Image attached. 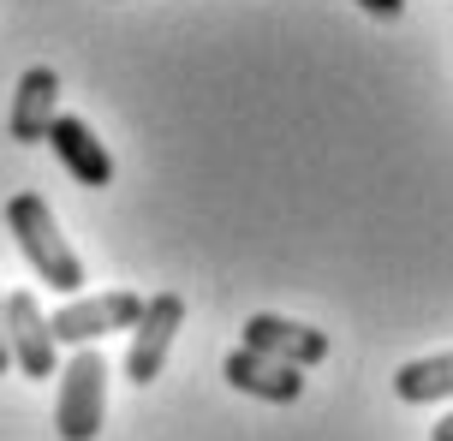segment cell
Wrapping results in <instances>:
<instances>
[{
	"instance_id": "cell-1",
	"label": "cell",
	"mask_w": 453,
	"mask_h": 441,
	"mask_svg": "<svg viewBox=\"0 0 453 441\" xmlns=\"http://www.w3.org/2000/svg\"><path fill=\"white\" fill-rule=\"evenodd\" d=\"M6 227L19 239L24 262L36 269V280H48V286L66 293V299L84 293V262H78V251L66 245V232H60V221H54L42 191H19V197L6 203Z\"/></svg>"
},
{
	"instance_id": "cell-2",
	"label": "cell",
	"mask_w": 453,
	"mask_h": 441,
	"mask_svg": "<svg viewBox=\"0 0 453 441\" xmlns=\"http://www.w3.org/2000/svg\"><path fill=\"white\" fill-rule=\"evenodd\" d=\"M108 418V364L102 352L78 346L72 364L60 370V399H54V430L60 441H96Z\"/></svg>"
},
{
	"instance_id": "cell-3",
	"label": "cell",
	"mask_w": 453,
	"mask_h": 441,
	"mask_svg": "<svg viewBox=\"0 0 453 441\" xmlns=\"http://www.w3.org/2000/svg\"><path fill=\"white\" fill-rule=\"evenodd\" d=\"M137 316H143L137 293H78L48 316V334H54V346H96L102 334H119Z\"/></svg>"
},
{
	"instance_id": "cell-4",
	"label": "cell",
	"mask_w": 453,
	"mask_h": 441,
	"mask_svg": "<svg viewBox=\"0 0 453 441\" xmlns=\"http://www.w3.org/2000/svg\"><path fill=\"white\" fill-rule=\"evenodd\" d=\"M0 323H6V358H12L30 382L60 376V346H54V334H48V310L36 304V293H6V299H0Z\"/></svg>"
},
{
	"instance_id": "cell-5",
	"label": "cell",
	"mask_w": 453,
	"mask_h": 441,
	"mask_svg": "<svg viewBox=\"0 0 453 441\" xmlns=\"http://www.w3.org/2000/svg\"><path fill=\"white\" fill-rule=\"evenodd\" d=\"M185 328V299L180 293H156V299H143V316L132 323V346H126V376H132L137 388H150L167 364V352L180 340Z\"/></svg>"
},
{
	"instance_id": "cell-6",
	"label": "cell",
	"mask_w": 453,
	"mask_h": 441,
	"mask_svg": "<svg viewBox=\"0 0 453 441\" xmlns=\"http://www.w3.org/2000/svg\"><path fill=\"white\" fill-rule=\"evenodd\" d=\"M245 346L274 358V364H293V370H317L322 358H328V334L311 323H287V316H269V310H257L245 323Z\"/></svg>"
},
{
	"instance_id": "cell-7",
	"label": "cell",
	"mask_w": 453,
	"mask_h": 441,
	"mask_svg": "<svg viewBox=\"0 0 453 441\" xmlns=\"http://www.w3.org/2000/svg\"><path fill=\"white\" fill-rule=\"evenodd\" d=\"M42 143L60 156V167H66V173H72L84 191H108V186H113V156H108V143L96 138V132H90L78 114H54V125H48Z\"/></svg>"
},
{
	"instance_id": "cell-8",
	"label": "cell",
	"mask_w": 453,
	"mask_h": 441,
	"mask_svg": "<svg viewBox=\"0 0 453 441\" xmlns=\"http://www.w3.org/2000/svg\"><path fill=\"white\" fill-rule=\"evenodd\" d=\"M221 376L239 388V394L269 399V406H293V399L304 394V370H293V364H274V358H263V352H250V346H233V352H226Z\"/></svg>"
},
{
	"instance_id": "cell-9",
	"label": "cell",
	"mask_w": 453,
	"mask_h": 441,
	"mask_svg": "<svg viewBox=\"0 0 453 441\" xmlns=\"http://www.w3.org/2000/svg\"><path fill=\"white\" fill-rule=\"evenodd\" d=\"M54 114H60V72H54V66H30L19 78L12 114H6L12 143H42L48 125H54Z\"/></svg>"
},
{
	"instance_id": "cell-10",
	"label": "cell",
	"mask_w": 453,
	"mask_h": 441,
	"mask_svg": "<svg viewBox=\"0 0 453 441\" xmlns=\"http://www.w3.org/2000/svg\"><path fill=\"white\" fill-rule=\"evenodd\" d=\"M394 394L406 406H441L453 399V352H430V358H411L394 370Z\"/></svg>"
},
{
	"instance_id": "cell-11",
	"label": "cell",
	"mask_w": 453,
	"mask_h": 441,
	"mask_svg": "<svg viewBox=\"0 0 453 441\" xmlns=\"http://www.w3.org/2000/svg\"><path fill=\"white\" fill-rule=\"evenodd\" d=\"M358 6L370 19H400V12H406V0H358Z\"/></svg>"
},
{
	"instance_id": "cell-12",
	"label": "cell",
	"mask_w": 453,
	"mask_h": 441,
	"mask_svg": "<svg viewBox=\"0 0 453 441\" xmlns=\"http://www.w3.org/2000/svg\"><path fill=\"white\" fill-rule=\"evenodd\" d=\"M430 441H453V412H448V418H441V423L430 430Z\"/></svg>"
},
{
	"instance_id": "cell-13",
	"label": "cell",
	"mask_w": 453,
	"mask_h": 441,
	"mask_svg": "<svg viewBox=\"0 0 453 441\" xmlns=\"http://www.w3.org/2000/svg\"><path fill=\"white\" fill-rule=\"evenodd\" d=\"M12 370V358H6V323H0V376Z\"/></svg>"
}]
</instances>
